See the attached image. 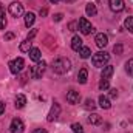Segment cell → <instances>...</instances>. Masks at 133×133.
I'll list each match as a JSON object with an SVG mask.
<instances>
[{
    "label": "cell",
    "mask_w": 133,
    "mask_h": 133,
    "mask_svg": "<svg viewBox=\"0 0 133 133\" xmlns=\"http://www.w3.org/2000/svg\"><path fill=\"white\" fill-rule=\"evenodd\" d=\"M45 68H46V64H45L43 61H39V62L31 68V77H34V79H40L42 74L45 73Z\"/></svg>",
    "instance_id": "obj_4"
},
{
    "label": "cell",
    "mask_w": 133,
    "mask_h": 133,
    "mask_svg": "<svg viewBox=\"0 0 133 133\" xmlns=\"http://www.w3.org/2000/svg\"><path fill=\"white\" fill-rule=\"evenodd\" d=\"M76 26H77V23H76V22H71V23L68 25V28H70V31H76Z\"/></svg>",
    "instance_id": "obj_32"
},
{
    "label": "cell",
    "mask_w": 133,
    "mask_h": 133,
    "mask_svg": "<svg viewBox=\"0 0 133 133\" xmlns=\"http://www.w3.org/2000/svg\"><path fill=\"white\" fill-rule=\"evenodd\" d=\"M87 77H88L87 68H81V70H79V74H77V81H79L81 84H85V82H87Z\"/></svg>",
    "instance_id": "obj_16"
},
{
    "label": "cell",
    "mask_w": 133,
    "mask_h": 133,
    "mask_svg": "<svg viewBox=\"0 0 133 133\" xmlns=\"http://www.w3.org/2000/svg\"><path fill=\"white\" fill-rule=\"evenodd\" d=\"M8 11H9V14L12 16V17H20L22 14H23V5L20 3V2H12L11 5H9V8H8Z\"/></svg>",
    "instance_id": "obj_6"
},
{
    "label": "cell",
    "mask_w": 133,
    "mask_h": 133,
    "mask_svg": "<svg viewBox=\"0 0 133 133\" xmlns=\"http://www.w3.org/2000/svg\"><path fill=\"white\" fill-rule=\"evenodd\" d=\"M30 59L34 62H39L42 59V54H40V50L39 48H31L30 50Z\"/></svg>",
    "instance_id": "obj_14"
},
{
    "label": "cell",
    "mask_w": 133,
    "mask_h": 133,
    "mask_svg": "<svg viewBox=\"0 0 133 133\" xmlns=\"http://www.w3.org/2000/svg\"><path fill=\"white\" fill-rule=\"evenodd\" d=\"M71 129H73V132H74V133H84L82 125H81V124H77V122H74V124L71 125Z\"/></svg>",
    "instance_id": "obj_27"
},
{
    "label": "cell",
    "mask_w": 133,
    "mask_h": 133,
    "mask_svg": "<svg viewBox=\"0 0 133 133\" xmlns=\"http://www.w3.org/2000/svg\"><path fill=\"white\" fill-rule=\"evenodd\" d=\"M110 87V84H108V79H102L99 82V90H107Z\"/></svg>",
    "instance_id": "obj_28"
},
{
    "label": "cell",
    "mask_w": 133,
    "mask_h": 133,
    "mask_svg": "<svg viewBox=\"0 0 133 133\" xmlns=\"http://www.w3.org/2000/svg\"><path fill=\"white\" fill-rule=\"evenodd\" d=\"M59 113H61V105L57 104V102H54L53 104V107H51V110H50V113H48V122H53L57 116H59Z\"/></svg>",
    "instance_id": "obj_8"
},
{
    "label": "cell",
    "mask_w": 133,
    "mask_h": 133,
    "mask_svg": "<svg viewBox=\"0 0 133 133\" xmlns=\"http://www.w3.org/2000/svg\"><path fill=\"white\" fill-rule=\"evenodd\" d=\"M36 34H37V30H33V31H31V33L28 34V39H30V40H31V39H33L34 36H36Z\"/></svg>",
    "instance_id": "obj_36"
},
{
    "label": "cell",
    "mask_w": 133,
    "mask_h": 133,
    "mask_svg": "<svg viewBox=\"0 0 133 133\" xmlns=\"http://www.w3.org/2000/svg\"><path fill=\"white\" fill-rule=\"evenodd\" d=\"M33 133H46V130H43V129H37V130H34Z\"/></svg>",
    "instance_id": "obj_37"
},
{
    "label": "cell",
    "mask_w": 133,
    "mask_h": 133,
    "mask_svg": "<svg viewBox=\"0 0 133 133\" xmlns=\"http://www.w3.org/2000/svg\"><path fill=\"white\" fill-rule=\"evenodd\" d=\"M124 28L129 30L130 33H133V17H127L125 22H124Z\"/></svg>",
    "instance_id": "obj_23"
},
{
    "label": "cell",
    "mask_w": 133,
    "mask_h": 133,
    "mask_svg": "<svg viewBox=\"0 0 133 133\" xmlns=\"http://www.w3.org/2000/svg\"><path fill=\"white\" fill-rule=\"evenodd\" d=\"M50 2H51V3H57L59 0H50Z\"/></svg>",
    "instance_id": "obj_39"
},
{
    "label": "cell",
    "mask_w": 133,
    "mask_h": 133,
    "mask_svg": "<svg viewBox=\"0 0 133 133\" xmlns=\"http://www.w3.org/2000/svg\"><path fill=\"white\" fill-rule=\"evenodd\" d=\"M85 12H87V16H95L96 12H98V9H96V5L95 3H87V6H85Z\"/></svg>",
    "instance_id": "obj_19"
},
{
    "label": "cell",
    "mask_w": 133,
    "mask_h": 133,
    "mask_svg": "<svg viewBox=\"0 0 133 133\" xmlns=\"http://www.w3.org/2000/svg\"><path fill=\"white\" fill-rule=\"evenodd\" d=\"M26 105V98L23 95H17L16 96V108H23Z\"/></svg>",
    "instance_id": "obj_17"
},
{
    "label": "cell",
    "mask_w": 133,
    "mask_h": 133,
    "mask_svg": "<svg viewBox=\"0 0 133 133\" xmlns=\"http://www.w3.org/2000/svg\"><path fill=\"white\" fill-rule=\"evenodd\" d=\"M9 130H11V133H23V130H25V125H23L22 119H19V118H14V119L11 121Z\"/></svg>",
    "instance_id": "obj_7"
},
{
    "label": "cell",
    "mask_w": 133,
    "mask_h": 133,
    "mask_svg": "<svg viewBox=\"0 0 133 133\" xmlns=\"http://www.w3.org/2000/svg\"><path fill=\"white\" fill-rule=\"evenodd\" d=\"M108 61H110V56L105 53V51H99V53H96V54H93V57H91V64L95 66H104L108 64Z\"/></svg>",
    "instance_id": "obj_2"
},
{
    "label": "cell",
    "mask_w": 133,
    "mask_h": 133,
    "mask_svg": "<svg viewBox=\"0 0 133 133\" xmlns=\"http://www.w3.org/2000/svg\"><path fill=\"white\" fill-rule=\"evenodd\" d=\"M81 99V95H79V91H74V90H70L68 93H66V101H68V104H77Z\"/></svg>",
    "instance_id": "obj_11"
},
{
    "label": "cell",
    "mask_w": 133,
    "mask_h": 133,
    "mask_svg": "<svg viewBox=\"0 0 133 133\" xmlns=\"http://www.w3.org/2000/svg\"><path fill=\"white\" fill-rule=\"evenodd\" d=\"M6 28V16H5V9L0 11V30Z\"/></svg>",
    "instance_id": "obj_24"
},
{
    "label": "cell",
    "mask_w": 133,
    "mask_h": 133,
    "mask_svg": "<svg viewBox=\"0 0 133 133\" xmlns=\"http://www.w3.org/2000/svg\"><path fill=\"white\" fill-rule=\"evenodd\" d=\"M30 50H31V40L26 39V40H23V42L20 43V51H23V53H30Z\"/></svg>",
    "instance_id": "obj_21"
},
{
    "label": "cell",
    "mask_w": 133,
    "mask_h": 133,
    "mask_svg": "<svg viewBox=\"0 0 133 133\" xmlns=\"http://www.w3.org/2000/svg\"><path fill=\"white\" fill-rule=\"evenodd\" d=\"M11 39H14V33H6L5 34V40H11Z\"/></svg>",
    "instance_id": "obj_33"
},
{
    "label": "cell",
    "mask_w": 133,
    "mask_h": 133,
    "mask_svg": "<svg viewBox=\"0 0 133 133\" xmlns=\"http://www.w3.org/2000/svg\"><path fill=\"white\" fill-rule=\"evenodd\" d=\"M71 48H73L74 51H79V50L82 48V39H81L79 36H74V37L71 39Z\"/></svg>",
    "instance_id": "obj_13"
},
{
    "label": "cell",
    "mask_w": 133,
    "mask_h": 133,
    "mask_svg": "<svg viewBox=\"0 0 133 133\" xmlns=\"http://www.w3.org/2000/svg\"><path fill=\"white\" fill-rule=\"evenodd\" d=\"M5 113V102H0V116Z\"/></svg>",
    "instance_id": "obj_35"
},
{
    "label": "cell",
    "mask_w": 133,
    "mask_h": 133,
    "mask_svg": "<svg viewBox=\"0 0 133 133\" xmlns=\"http://www.w3.org/2000/svg\"><path fill=\"white\" fill-rule=\"evenodd\" d=\"M108 5H110V9L113 12H121L124 9V6H125L124 5V0H110Z\"/></svg>",
    "instance_id": "obj_9"
},
{
    "label": "cell",
    "mask_w": 133,
    "mask_h": 133,
    "mask_svg": "<svg viewBox=\"0 0 133 133\" xmlns=\"http://www.w3.org/2000/svg\"><path fill=\"white\" fill-rule=\"evenodd\" d=\"M125 71H127L130 76H133V59H129V61H127V64H125Z\"/></svg>",
    "instance_id": "obj_25"
},
{
    "label": "cell",
    "mask_w": 133,
    "mask_h": 133,
    "mask_svg": "<svg viewBox=\"0 0 133 133\" xmlns=\"http://www.w3.org/2000/svg\"><path fill=\"white\" fill-rule=\"evenodd\" d=\"M110 98H113V99L118 98V90H116V88H111V90H110Z\"/></svg>",
    "instance_id": "obj_30"
},
{
    "label": "cell",
    "mask_w": 133,
    "mask_h": 133,
    "mask_svg": "<svg viewBox=\"0 0 133 133\" xmlns=\"http://www.w3.org/2000/svg\"><path fill=\"white\" fill-rule=\"evenodd\" d=\"M95 42H96V45H98L99 48H104V46H107V43H108V36H107V34H104V33L96 34Z\"/></svg>",
    "instance_id": "obj_10"
},
{
    "label": "cell",
    "mask_w": 133,
    "mask_h": 133,
    "mask_svg": "<svg viewBox=\"0 0 133 133\" xmlns=\"http://www.w3.org/2000/svg\"><path fill=\"white\" fill-rule=\"evenodd\" d=\"M79 56H81L82 59H88V57L91 56V50H90L88 46H82V48L79 50Z\"/></svg>",
    "instance_id": "obj_20"
},
{
    "label": "cell",
    "mask_w": 133,
    "mask_h": 133,
    "mask_svg": "<svg viewBox=\"0 0 133 133\" xmlns=\"http://www.w3.org/2000/svg\"><path fill=\"white\" fill-rule=\"evenodd\" d=\"M51 68H53V71L57 73V74H65L66 71H70L71 64H70V61L65 59V57H57V59H54V61L51 62Z\"/></svg>",
    "instance_id": "obj_1"
},
{
    "label": "cell",
    "mask_w": 133,
    "mask_h": 133,
    "mask_svg": "<svg viewBox=\"0 0 133 133\" xmlns=\"http://www.w3.org/2000/svg\"><path fill=\"white\" fill-rule=\"evenodd\" d=\"M88 122H90L91 125H99V124H102V118H101L98 113H91V115L88 116Z\"/></svg>",
    "instance_id": "obj_15"
},
{
    "label": "cell",
    "mask_w": 133,
    "mask_h": 133,
    "mask_svg": "<svg viewBox=\"0 0 133 133\" xmlns=\"http://www.w3.org/2000/svg\"><path fill=\"white\" fill-rule=\"evenodd\" d=\"M46 14H48V9H46V8H40V16H42V17H45Z\"/></svg>",
    "instance_id": "obj_34"
},
{
    "label": "cell",
    "mask_w": 133,
    "mask_h": 133,
    "mask_svg": "<svg viewBox=\"0 0 133 133\" xmlns=\"http://www.w3.org/2000/svg\"><path fill=\"white\" fill-rule=\"evenodd\" d=\"M23 65H25V61L22 57H17V59H14V61L9 62V71L12 74H19L23 70Z\"/></svg>",
    "instance_id": "obj_5"
},
{
    "label": "cell",
    "mask_w": 133,
    "mask_h": 133,
    "mask_svg": "<svg viewBox=\"0 0 133 133\" xmlns=\"http://www.w3.org/2000/svg\"><path fill=\"white\" fill-rule=\"evenodd\" d=\"M85 108H88V110H95L96 108V104H95V101L93 99H85Z\"/></svg>",
    "instance_id": "obj_26"
},
{
    "label": "cell",
    "mask_w": 133,
    "mask_h": 133,
    "mask_svg": "<svg viewBox=\"0 0 133 133\" xmlns=\"http://www.w3.org/2000/svg\"><path fill=\"white\" fill-rule=\"evenodd\" d=\"M62 19H64V14H62V12H57V14H54V20H56V22H61Z\"/></svg>",
    "instance_id": "obj_31"
},
{
    "label": "cell",
    "mask_w": 133,
    "mask_h": 133,
    "mask_svg": "<svg viewBox=\"0 0 133 133\" xmlns=\"http://www.w3.org/2000/svg\"><path fill=\"white\" fill-rule=\"evenodd\" d=\"M113 51H115L116 54H122V45H121V43H118V45H115V48H113Z\"/></svg>",
    "instance_id": "obj_29"
},
{
    "label": "cell",
    "mask_w": 133,
    "mask_h": 133,
    "mask_svg": "<svg viewBox=\"0 0 133 133\" xmlns=\"http://www.w3.org/2000/svg\"><path fill=\"white\" fill-rule=\"evenodd\" d=\"M77 26H79V30H81V33L85 34V36H88V34H91L95 31V28H93V25L85 19V17H82V19H79V22H77Z\"/></svg>",
    "instance_id": "obj_3"
},
{
    "label": "cell",
    "mask_w": 133,
    "mask_h": 133,
    "mask_svg": "<svg viewBox=\"0 0 133 133\" xmlns=\"http://www.w3.org/2000/svg\"><path fill=\"white\" fill-rule=\"evenodd\" d=\"M99 105L102 107V108H105V110H108V108L111 107L110 99H108L107 96H104V95H101V96H99Z\"/></svg>",
    "instance_id": "obj_18"
},
{
    "label": "cell",
    "mask_w": 133,
    "mask_h": 133,
    "mask_svg": "<svg viewBox=\"0 0 133 133\" xmlns=\"http://www.w3.org/2000/svg\"><path fill=\"white\" fill-rule=\"evenodd\" d=\"M34 20H36V16H34L33 12H26V14H25V25H26L28 28L34 23Z\"/></svg>",
    "instance_id": "obj_22"
},
{
    "label": "cell",
    "mask_w": 133,
    "mask_h": 133,
    "mask_svg": "<svg viewBox=\"0 0 133 133\" xmlns=\"http://www.w3.org/2000/svg\"><path fill=\"white\" fill-rule=\"evenodd\" d=\"M62 2H65V3H73V2H76V0H62Z\"/></svg>",
    "instance_id": "obj_38"
},
{
    "label": "cell",
    "mask_w": 133,
    "mask_h": 133,
    "mask_svg": "<svg viewBox=\"0 0 133 133\" xmlns=\"http://www.w3.org/2000/svg\"><path fill=\"white\" fill-rule=\"evenodd\" d=\"M113 71H115V68H113L111 65H105L104 68H102V71H101L102 79H110L111 74H113Z\"/></svg>",
    "instance_id": "obj_12"
}]
</instances>
